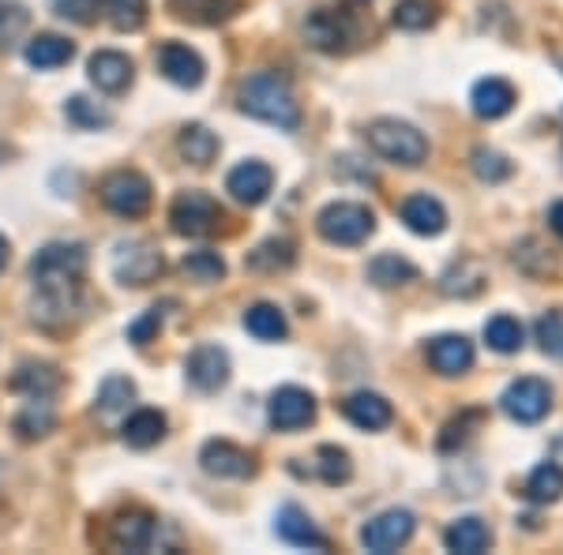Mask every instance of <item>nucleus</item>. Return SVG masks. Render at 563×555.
Instances as JSON below:
<instances>
[{
    "label": "nucleus",
    "instance_id": "1",
    "mask_svg": "<svg viewBox=\"0 0 563 555\" xmlns=\"http://www.w3.org/2000/svg\"><path fill=\"white\" fill-rule=\"evenodd\" d=\"M84 270L87 252L79 244H45L31 259V281L38 293L34 297V320L42 326H65L79 304Z\"/></svg>",
    "mask_w": 563,
    "mask_h": 555
},
{
    "label": "nucleus",
    "instance_id": "2",
    "mask_svg": "<svg viewBox=\"0 0 563 555\" xmlns=\"http://www.w3.org/2000/svg\"><path fill=\"white\" fill-rule=\"evenodd\" d=\"M241 113L256 116L263 124H275L282 132H294L301 124V102L294 98V87L278 71H256L241 84Z\"/></svg>",
    "mask_w": 563,
    "mask_h": 555
},
{
    "label": "nucleus",
    "instance_id": "3",
    "mask_svg": "<svg viewBox=\"0 0 563 555\" xmlns=\"http://www.w3.org/2000/svg\"><path fill=\"white\" fill-rule=\"evenodd\" d=\"M361 0H342L334 8H316L305 23L308 42L320 53H350L372 34V23L365 12H357Z\"/></svg>",
    "mask_w": 563,
    "mask_h": 555
},
{
    "label": "nucleus",
    "instance_id": "4",
    "mask_svg": "<svg viewBox=\"0 0 563 555\" xmlns=\"http://www.w3.org/2000/svg\"><path fill=\"white\" fill-rule=\"evenodd\" d=\"M368 147L379 154L384 162H395V166L417 169L429 162V140L406 121H395V116H379L365 129Z\"/></svg>",
    "mask_w": 563,
    "mask_h": 555
},
{
    "label": "nucleus",
    "instance_id": "5",
    "mask_svg": "<svg viewBox=\"0 0 563 555\" xmlns=\"http://www.w3.org/2000/svg\"><path fill=\"white\" fill-rule=\"evenodd\" d=\"M316 230H320V236L327 244L357 248V244H365L368 236L376 233V214H372L365 203H350V199H342V203L323 207L320 218H316Z\"/></svg>",
    "mask_w": 563,
    "mask_h": 555
},
{
    "label": "nucleus",
    "instance_id": "6",
    "mask_svg": "<svg viewBox=\"0 0 563 555\" xmlns=\"http://www.w3.org/2000/svg\"><path fill=\"white\" fill-rule=\"evenodd\" d=\"M151 199H154L151 180L135 169H117L102 180V203L117 218H143L151 211Z\"/></svg>",
    "mask_w": 563,
    "mask_h": 555
},
{
    "label": "nucleus",
    "instance_id": "7",
    "mask_svg": "<svg viewBox=\"0 0 563 555\" xmlns=\"http://www.w3.org/2000/svg\"><path fill=\"white\" fill-rule=\"evenodd\" d=\"M499 409H504L515 424H538L552 409V387L533 376L515 379V384L504 390V398H499Z\"/></svg>",
    "mask_w": 563,
    "mask_h": 555
},
{
    "label": "nucleus",
    "instance_id": "8",
    "mask_svg": "<svg viewBox=\"0 0 563 555\" xmlns=\"http://www.w3.org/2000/svg\"><path fill=\"white\" fill-rule=\"evenodd\" d=\"M169 222L180 236H211L222 222V207L207 192H180L169 207Z\"/></svg>",
    "mask_w": 563,
    "mask_h": 555
},
{
    "label": "nucleus",
    "instance_id": "9",
    "mask_svg": "<svg viewBox=\"0 0 563 555\" xmlns=\"http://www.w3.org/2000/svg\"><path fill=\"white\" fill-rule=\"evenodd\" d=\"M413 530H417V518L410 511H398L395 507V511H384V514L372 518L365 530H361V544L376 555H387V552L406 548Z\"/></svg>",
    "mask_w": 563,
    "mask_h": 555
},
{
    "label": "nucleus",
    "instance_id": "10",
    "mask_svg": "<svg viewBox=\"0 0 563 555\" xmlns=\"http://www.w3.org/2000/svg\"><path fill=\"white\" fill-rule=\"evenodd\" d=\"M267 417L278 432H301L316 421V398L305 387H278L267 402Z\"/></svg>",
    "mask_w": 563,
    "mask_h": 555
},
{
    "label": "nucleus",
    "instance_id": "11",
    "mask_svg": "<svg viewBox=\"0 0 563 555\" xmlns=\"http://www.w3.org/2000/svg\"><path fill=\"white\" fill-rule=\"evenodd\" d=\"M113 275L121 286H151L154 278L162 275V252L151 248V244L135 241V244H121L113 256Z\"/></svg>",
    "mask_w": 563,
    "mask_h": 555
},
{
    "label": "nucleus",
    "instance_id": "12",
    "mask_svg": "<svg viewBox=\"0 0 563 555\" xmlns=\"http://www.w3.org/2000/svg\"><path fill=\"white\" fill-rule=\"evenodd\" d=\"M199 466H203V473H211V477L244 480L256 473V458L230 440H211V443H203V451H199Z\"/></svg>",
    "mask_w": 563,
    "mask_h": 555
},
{
    "label": "nucleus",
    "instance_id": "13",
    "mask_svg": "<svg viewBox=\"0 0 563 555\" xmlns=\"http://www.w3.org/2000/svg\"><path fill=\"white\" fill-rule=\"evenodd\" d=\"M185 376L196 390L214 395V390L230 384V353L222 345H199V349H192V357L185 360Z\"/></svg>",
    "mask_w": 563,
    "mask_h": 555
},
{
    "label": "nucleus",
    "instance_id": "14",
    "mask_svg": "<svg viewBox=\"0 0 563 555\" xmlns=\"http://www.w3.org/2000/svg\"><path fill=\"white\" fill-rule=\"evenodd\" d=\"M158 71L169 79L174 87H185V90H192L203 84V76H207V65H203V57L192 49V45H185V42H166L158 49Z\"/></svg>",
    "mask_w": 563,
    "mask_h": 555
},
{
    "label": "nucleus",
    "instance_id": "15",
    "mask_svg": "<svg viewBox=\"0 0 563 555\" xmlns=\"http://www.w3.org/2000/svg\"><path fill=\"white\" fill-rule=\"evenodd\" d=\"M271 188H275V173H271V166H263V162H241L225 177V192L244 207H260L271 196Z\"/></svg>",
    "mask_w": 563,
    "mask_h": 555
},
{
    "label": "nucleus",
    "instance_id": "16",
    "mask_svg": "<svg viewBox=\"0 0 563 555\" xmlns=\"http://www.w3.org/2000/svg\"><path fill=\"white\" fill-rule=\"evenodd\" d=\"M87 76H90V84L102 90V95H121V90L132 87L135 68H132V60L124 57V53L98 49L95 57L87 60Z\"/></svg>",
    "mask_w": 563,
    "mask_h": 555
},
{
    "label": "nucleus",
    "instance_id": "17",
    "mask_svg": "<svg viewBox=\"0 0 563 555\" xmlns=\"http://www.w3.org/2000/svg\"><path fill=\"white\" fill-rule=\"evenodd\" d=\"M474 342L466 334H440V338L429 342V364L440 376H466L474 368Z\"/></svg>",
    "mask_w": 563,
    "mask_h": 555
},
{
    "label": "nucleus",
    "instance_id": "18",
    "mask_svg": "<svg viewBox=\"0 0 563 555\" xmlns=\"http://www.w3.org/2000/svg\"><path fill=\"white\" fill-rule=\"evenodd\" d=\"M174 20L192 26H218L241 12V0H166Z\"/></svg>",
    "mask_w": 563,
    "mask_h": 555
},
{
    "label": "nucleus",
    "instance_id": "19",
    "mask_svg": "<svg viewBox=\"0 0 563 555\" xmlns=\"http://www.w3.org/2000/svg\"><path fill=\"white\" fill-rule=\"evenodd\" d=\"M342 413H346V421L353 428H365V432H379V428H387L395 421V409L384 395H372V390H357V395H350L346 402H342Z\"/></svg>",
    "mask_w": 563,
    "mask_h": 555
},
{
    "label": "nucleus",
    "instance_id": "20",
    "mask_svg": "<svg viewBox=\"0 0 563 555\" xmlns=\"http://www.w3.org/2000/svg\"><path fill=\"white\" fill-rule=\"evenodd\" d=\"M154 533H158V522H154L147 511H124V514H117L113 530H109V541L121 552H143V548H151Z\"/></svg>",
    "mask_w": 563,
    "mask_h": 555
},
{
    "label": "nucleus",
    "instance_id": "21",
    "mask_svg": "<svg viewBox=\"0 0 563 555\" xmlns=\"http://www.w3.org/2000/svg\"><path fill=\"white\" fill-rule=\"evenodd\" d=\"M398 214H402L406 230L417 236H440L448 230V211H443V203L432 196H410Z\"/></svg>",
    "mask_w": 563,
    "mask_h": 555
},
{
    "label": "nucleus",
    "instance_id": "22",
    "mask_svg": "<svg viewBox=\"0 0 563 555\" xmlns=\"http://www.w3.org/2000/svg\"><path fill=\"white\" fill-rule=\"evenodd\" d=\"M275 533H278L286 544H297V548H320V552H323L327 544H331L320 530H316L312 518H308V514L301 511V507H294V503L282 507V511H278Z\"/></svg>",
    "mask_w": 563,
    "mask_h": 555
},
{
    "label": "nucleus",
    "instance_id": "23",
    "mask_svg": "<svg viewBox=\"0 0 563 555\" xmlns=\"http://www.w3.org/2000/svg\"><path fill=\"white\" fill-rule=\"evenodd\" d=\"M470 102H474V113L481 121H499V116H507L515 109V87L507 84V79L488 76L474 87Z\"/></svg>",
    "mask_w": 563,
    "mask_h": 555
},
{
    "label": "nucleus",
    "instance_id": "24",
    "mask_svg": "<svg viewBox=\"0 0 563 555\" xmlns=\"http://www.w3.org/2000/svg\"><path fill=\"white\" fill-rule=\"evenodd\" d=\"M485 286H488V270L481 267L477 259H459V263H451V267L443 270V278H440V289H443V293H448V297H459V300L477 297Z\"/></svg>",
    "mask_w": 563,
    "mask_h": 555
},
{
    "label": "nucleus",
    "instance_id": "25",
    "mask_svg": "<svg viewBox=\"0 0 563 555\" xmlns=\"http://www.w3.org/2000/svg\"><path fill=\"white\" fill-rule=\"evenodd\" d=\"M121 440L129 443L132 451L154 447V443L166 440V417H162L158 409H135L121 428Z\"/></svg>",
    "mask_w": 563,
    "mask_h": 555
},
{
    "label": "nucleus",
    "instance_id": "26",
    "mask_svg": "<svg viewBox=\"0 0 563 555\" xmlns=\"http://www.w3.org/2000/svg\"><path fill=\"white\" fill-rule=\"evenodd\" d=\"M23 57H26V65H31V68L53 71V68L68 65V60L76 57V45H71L68 38H60V34H38V38L26 42Z\"/></svg>",
    "mask_w": 563,
    "mask_h": 555
},
{
    "label": "nucleus",
    "instance_id": "27",
    "mask_svg": "<svg viewBox=\"0 0 563 555\" xmlns=\"http://www.w3.org/2000/svg\"><path fill=\"white\" fill-rule=\"evenodd\" d=\"M443 544H448V552H459V555H481L493 544V530H488L481 518H459V522L448 525Z\"/></svg>",
    "mask_w": 563,
    "mask_h": 555
},
{
    "label": "nucleus",
    "instance_id": "28",
    "mask_svg": "<svg viewBox=\"0 0 563 555\" xmlns=\"http://www.w3.org/2000/svg\"><path fill=\"white\" fill-rule=\"evenodd\" d=\"M60 371L53 364H23L20 371L12 376V390H20L26 398H49L60 390Z\"/></svg>",
    "mask_w": 563,
    "mask_h": 555
},
{
    "label": "nucleus",
    "instance_id": "29",
    "mask_svg": "<svg viewBox=\"0 0 563 555\" xmlns=\"http://www.w3.org/2000/svg\"><path fill=\"white\" fill-rule=\"evenodd\" d=\"M440 12L443 4L440 0H398L390 20H395L398 31H429V26L440 23Z\"/></svg>",
    "mask_w": 563,
    "mask_h": 555
},
{
    "label": "nucleus",
    "instance_id": "30",
    "mask_svg": "<svg viewBox=\"0 0 563 555\" xmlns=\"http://www.w3.org/2000/svg\"><path fill=\"white\" fill-rule=\"evenodd\" d=\"M417 278V267L410 259L395 256V252H384V256H376L368 263V281L379 289H395V286H410Z\"/></svg>",
    "mask_w": 563,
    "mask_h": 555
},
{
    "label": "nucleus",
    "instance_id": "31",
    "mask_svg": "<svg viewBox=\"0 0 563 555\" xmlns=\"http://www.w3.org/2000/svg\"><path fill=\"white\" fill-rule=\"evenodd\" d=\"M177 147L185 154V162H192V166L203 169L218 158V135L211 129H203V124H188V129L180 132Z\"/></svg>",
    "mask_w": 563,
    "mask_h": 555
},
{
    "label": "nucleus",
    "instance_id": "32",
    "mask_svg": "<svg viewBox=\"0 0 563 555\" xmlns=\"http://www.w3.org/2000/svg\"><path fill=\"white\" fill-rule=\"evenodd\" d=\"M244 331L256 334L260 342H282L289 334V326H286V315H282L275 304H252L249 312H244Z\"/></svg>",
    "mask_w": 563,
    "mask_h": 555
},
{
    "label": "nucleus",
    "instance_id": "33",
    "mask_svg": "<svg viewBox=\"0 0 563 555\" xmlns=\"http://www.w3.org/2000/svg\"><path fill=\"white\" fill-rule=\"evenodd\" d=\"M53 424H57V413H53V406L45 398H26L23 413L15 417V432L23 440H42V435L53 432Z\"/></svg>",
    "mask_w": 563,
    "mask_h": 555
},
{
    "label": "nucleus",
    "instance_id": "34",
    "mask_svg": "<svg viewBox=\"0 0 563 555\" xmlns=\"http://www.w3.org/2000/svg\"><path fill=\"white\" fill-rule=\"evenodd\" d=\"M526 496H530L533 503H556V499L563 496V466L560 462H541V466L530 473V480H526Z\"/></svg>",
    "mask_w": 563,
    "mask_h": 555
},
{
    "label": "nucleus",
    "instance_id": "35",
    "mask_svg": "<svg viewBox=\"0 0 563 555\" xmlns=\"http://www.w3.org/2000/svg\"><path fill=\"white\" fill-rule=\"evenodd\" d=\"M294 259H297V252H294V244L289 241H263L256 252L249 256V267L252 270H263V275H275V270H289L294 267Z\"/></svg>",
    "mask_w": 563,
    "mask_h": 555
},
{
    "label": "nucleus",
    "instance_id": "36",
    "mask_svg": "<svg viewBox=\"0 0 563 555\" xmlns=\"http://www.w3.org/2000/svg\"><path fill=\"white\" fill-rule=\"evenodd\" d=\"M316 477H320L323 485H331V488L346 485V480L353 477L350 454L342 447H320V451H316Z\"/></svg>",
    "mask_w": 563,
    "mask_h": 555
},
{
    "label": "nucleus",
    "instance_id": "37",
    "mask_svg": "<svg viewBox=\"0 0 563 555\" xmlns=\"http://www.w3.org/2000/svg\"><path fill=\"white\" fill-rule=\"evenodd\" d=\"M485 342L496 353H519L522 349V323L515 315H493L485 323Z\"/></svg>",
    "mask_w": 563,
    "mask_h": 555
},
{
    "label": "nucleus",
    "instance_id": "38",
    "mask_svg": "<svg viewBox=\"0 0 563 555\" xmlns=\"http://www.w3.org/2000/svg\"><path fill=\"white\" fill-rule=\"evenodd\" d=\"M180 270H185V278L199 281V286H211V281L225 278V263L218 252H188V256L180 259Z\"/></svg>",
    "mask_w": 563,
    "mask_h": 555
},
{
    "label": "nucleus",
    "instance_id": "39",
    "mask_svg": "<svg viewBox=\"0 0 563 555\" xmlns=\"http://www.w3.org/2000/svg\"><path fill=\"white\" fill-rule=\"evenodd\" d=\"M102 8L117 31H140L147 23V0H102Z\"/></svg>",
    "mask_w": 563,
    "mask_h": 555
},
{
    "label": "nucleus",
    "instance_id": "40",
    "mask_svg": "<svg viewBox=\"0 0 563 555\" xmlns=\"http://www.w3.org/2000/svg\"><path fill=\"white\" fill-rule=\"evenodd\" d=\"M65 116L76 124V129H106V124H113V113H109V109H98L95 102H87L84 95H76L65 106Z\"/></svg>",
    "mask_w": 563,
    "mask_h": 555
},
{
    "label": "nucleus",
    "instance_id": "41",
    "mask_svg": "<svg viewBox=\"0 0 563 555\" xmlns=\"http://www.w3.org/2000/svg\"><path fill=\"white\" fill-rule=\"evenodd\" d=\"M135 398V384L124 376H109L102 387H98V409L102 413H117V409H124Z\"/></svg>",
    "mask_w": 563,
    "mask_h": 555
},
{
    "label": "nucleus",
    "instance_id": "42",
    "mask_svg": "<svg viewBox=\"0 0 563 555\" xmlns=\"http://www.w3.org/2000/svg\"><path fill=\"white\" fill-rule=\"evenodd\" d=\"M538 342L549 357L563 360V308H556V312H549L538 320Z\"/></svg>",
    "mask_w": 563,
    "mask_h": 555
},
{
    "label": "nucleus",
    "instance_id": "43",
    "mask_svg": "<svg viewBox=\"0 0 563 555\" xmlns=\"http://www.w3.org/2000/svg\"><path fill=\"white\" fill-rule=\"evenodd\" d=\"M474 173L481 180H507L511 177V162L504 158V154H496V151H488V147H477L474 151Z\"/></svg>",
    "mask_w": 563,
    "mask_h": 555
},
{
    "label": "nucleus",
    "instance_id": "44",
    "mask_svg": "<svg viewBox=\"0 0 563 555\" xmlns=\"http://www.w3.org/2000/svg\"><path fill=\"white\" fill-rule=\"evenodd\" d=\"M53 8H57V15H65L71 23H95L98 20V8H102V0H53Z\"/></svg>",
    "mask_w": 563,
    "mask_h": 555
},
{
    "label": "nucleus",
    "instance_id": "45",
    "mask_svg": "<svg viewBox=\"0 0 563 555\" xmlns=\"http://www.w3.org/2000/svg\"><path fill=\"white\" fill-rule=\"evenodd\" d=\"M158 331H162V308H151L147 315H140V320L129 326V342L132 345H147Z\"/></svg>",
    "mask_w": 563,
    "mask_h": 555
},
{
    "label": "nucleus",
    "instance_id": "46",
    "mask_svg": "<svg viewBox=\"0 0 563 555\" xmlns=\"http://www.w3.org/2000/svg\"><path fill=\"white\" fill-rule=\"evenodd\" d=\"M549 230L556 233V236H563V199L549 207Z\"/></svg>",
    "mask_w": 563,
    "mask_h": 555
},
{
    "label": "nucleus",
    "instance_id": "47",
    "mask_svg": "<svg viewBox=\"0 0 563 555\" xmlns=\"http://www.w3.org/2000/svg\"><path fill=\"white\" fill-rule=\"evenodd\" d=\"M4 263H8V241L0 236V270H4Z\"/></svg>",
    "mask_w": 563,
    "mask_h": 555
},
{
    "label": "nucleus",
    "instance_id": "48",
    "mask_svg": "<svg viewBox=\"0 0 563 555\" xmlns=\"http://www.w3.org/2000/svg\"><path fill=\"white\" fill-rule=\"evenodd\" d=\"M552 454H556V462H560V466H563V435H560V440H556V447H552Z\"/></svg>",
    "mask_w": 563,
    "mask_h": 555
}]
</instances>
